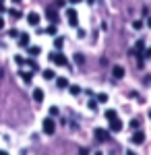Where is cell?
<instances>
[{"instance_id":"7","label":"cell","mask_w":151,"mask_h":155,"mask_svg":"<svg viewBox=\"0 0 151 155\" xmlns=\"http://www.w3.org/2000/svg\"><path fill=\"white\" fill-rule=\"evenodd\" d=\"M19 46L27 48L29 46V33H19Z\"/></svg>"},{"instance_id":"3","label":"cell","mask_w":151,"mask_h":155,"mask_svg":"<svg viewBox=\"0 0 151 155\" xmlns=\"http://www.w3.org/2000/svg\"><path fill=\"white\" fill-rule=\"evenodd\" d=\"M42 126H44V132H46V134H54V132H56V122L52 118H46Z\"/></svg>"},{"instance_id":"24","label":"cell","mask_w":151,"mask_h":155,"mask_svg":"<svg viewBox=\"0 0 151 155\" xmlns=\"http://www.w3.org/2000/svg\"><path fill=\"white\" fill-rule=\"evenodd\" d=\"M130 126H133V128L137 130V128H139V120H137V118H133V120H130Z\"/></svg>"},{"instance_id":"38","label":"cell","mask_w":151,"mask_h":155,"mask_svg":"<svg viewBox=\"0 0 151 155\" xmlns=\"http://www.w3.org/2000/svg\"><path fill=\"white\" fill-rule=\"evenodd\" d=\"M147 25H149V27H151V17H149V21H147Z\"/></svg>"},{"instance_id":"25","label":"cell","mask_w":151,"mask_h":155,"mask_svg":"<svg viewBox=\"0 0 151 155\" xmlns=\"http://www.w3.org/2000/svg\"><path fill=\"white\" fill-rule=\"evenodd\" d=\"M15 62H17V64H19V66H23V64H25V60L21 58V56H15Z\"/></svg>"},{"instance_id":"15","label":"cell","mask_w":151,"mask_h":155,"mask_svg":"<svg viewBox=\"0 0 151 155\" xmlns=\"http://www.w3.org/2000/svg\"><path fill=\"white\" fill-rule=\"evenodd\" d=\"M44 79H46V81L56 79V77H54V71H52V68H46V71H44Z\"/></svg>"},{"instance_id":"2","label":"cell","mask_w":151,"mask_h":155,"mask_svg":"<svg viewBox=\"0 0 151 155\" xmlns=\"http://www.w3.org/2000/svg\"><path fill=\"white\" fill-rule=\"evenodd\" d=\"M66 21H69L70 27H77V25H79V15H77L75 8H69V11H66Z\"/></svg>"},{"instance_id":"39","label":"cell","mask_w":151,"mask_h":155,"mask_svg":"<svg viewBox=\"0 0 151 155\" xmlns=\"http://www.w3.org/2000/svg\"><path fill=\"white\" fill-rule=\"evenodd\" d=\"M87 2H89V4H93V2H95V0H87Z\"/></svg>"},{"instance_id":"35","label":"cell","mask_w":151,"mask_h":155,"mask_svg":"<svg viewBox=\"0 0 151 155\" xmlns=\"http://www.w3.org/2000/svg\"><path fill=\"white\" fill-rule=\"evenodd\" d=\"M126 155H137V153H135V151H126Z\"/></svg>"},{"instance_id":"10","label":"cell","mask_w":151,"mask_h":155,"mask_svg":"<svg viewBox=\"0 0 151 155\" xmlns=\"http://www.w3.org/2000/svg\"><path fill=\"white\" fill-rule=\"evenodd\" d=\"M33 99L37 104H42L44 101V89H33Z\"/></svg>"},{"instance_id":"8","label":"cell","mask_w":151,"mask_h":155,"mask_svg":"<svg viewBox=\"0 0 151 155\" xmlns=\"http://www.w3.org/2000/svg\"><path fill=\"white\" fill-rule=\"evenodd\" d=\"M143 141H145V134H143L141 130H137L135 134H133V143H135V145H141Z\"/></svg>"},{"instance_id":"26","label":"cell","mask_w":151,"mask_h":155,"mask_svg":"<svg viewBox=\"0 0 151 155\" xmlns=\"http://www.w3.org/2000/svg\"><path fill=\"white\" fill-rule=\"evenodd\" d=\"M8 35H11V37H19V31H17V29H11Z\"/></svg>"},{"instance_id":"29","label":"cell","mask_w":151,"mask_h":155,"mask_svg":"<svg viewBox=\"0 0 151 155\" xmlns=\"http://www.w3.org/2000/svg\"><path fill=\"white\" fill-rule=\"evenodd\" d=\"M75 60H77L79 64H83V56H81V54H77V56H75Z\"/></svg>"},{"instance_id":"13","label":"cell","mask_w":151,"mask_h":155,"mask_svg":"<svg viewBox=\"0 0 151 155\" xmlns=\"http://www.w3.org/2000/svg\"><path fill=\"white\" fill-rule=\"evenodd\" d=\"M104 116H106V120H108V122H110V120H114V118H118V116H116V110H106Z\"/></svg>"},{"instance_id":"37","label":"cell","mask_w":151,"mask_h":155,"mask_svg":"<svg viewBox=\"0 0 151 155\" xmlns=\"http://www.w3.org/2000/svg\"><path fill=\"white\" fill-rule=\"evenodd\" d=\"M77 2H81V0H70V4H77Z\"/></svg>"},{"instance_id":"22","label":"cell","mask_w":151,"mask_h":155,"mask_svg":"<svg viewBox=\"0 0 151 155\" xmlns=\"http://www.w3.org/2000/svg\"><path fill=\"white\" fill-rule=\"evenodd\" d=\"M62 44H64V39H62V37H56V41H54L56 50H60V48H62Z\"/></svg>"},{"instance_id":"20","label":"cell","mask_w":151,"mask_h":155,"mask_svg":"<svg viewBox=\"0 0 151 155\" xmlns=\"http://www.w3.org/2000/svg\"><path fill=\"white\" fill-rule=\"evenodd\" d=\"M143 48H145V44H143V41H137V46H135V52H137V54H141V52H143Z\"/></svg>"},{"instance_id":"17","label":"cell","mask_w":151,"mask_h":155,"mask_svg":"<svg viewBox=\"0 0 151 155\" xmlns=\"http://www.w3.org/2000/svg\"><path fill=\"white\" fill-rule=\"evenodd\" d=\"M44 33H48V35H56V33H58V31H56V23L50 25L48 29H44Z\"/></svg>"},{"instance_id":"28","label":"cell","mask_w":151,"mask_h":155,"mask_svg":"<svg viewBox=\"0 0 151 155\" xmlns=\"http://www.w3.org/2000/svg\"><path fill=\"white\" fill-rule=\"evenodd\" d=\"M133 27H135V29H141V27H143V23H141V21H135V23H133Z\"/></svg>"},{"instance_id":"21","label":"cell","mask_w":151,"mask_h":155,"mask_svg":"<svg viewBox=\"0 0 151 155\" xmlns=\"http://www.w3.org/2000/svg\"><path fill=\"white\" fill-rule=\"evenodd\" d=\"M70 93H72V95H79V93H81V89H79L77 85H70Z\"/></svg>"},{"instance_id":"40","label":"cell","mask_w":151,"mask_h":155,"mask_svg":"<svg viewBox=\"0 0 151 155\" xmlns=\"http://www.w3.org/2000/svg\"><path fill=\"white\" fill-rule=\"evenodd\" d=\"M2 155H6V153H2Z\"/></svg>"},{"instance_id":"6","label":"cell","mask_w":151,"mask_h":155,"mask_svg":"<svg viewBox=\"0 0 151 155\" xmlns=\"http://www.w3.org/2000/svg\"><path fill=\"white\" fill-rule=\"evenodd\" d=\"M95 139L104 143V141H108V139H110V134H108L106 130H102V128H97V130H95Z\"/></svg>"},{"instance_id":"31","label":"cell","mask_w":151,"mask_h":155,"mask_svg":"<svg viewBox=\"0 0 151 155\" xmlns=\"http://www.w3.org/2000/svg\"><path fill=\"white\" fill-rule=\"evenodd\" d=\"M145 58H151V48L147 50V52H145Z\"/></svg>"},{"instance_id":"9","label":"cell","mask_w":151,"mask_h":155,"mask_svg":"<svg viewBox=\"0 0 151 155\" xmlns=\"http://www.w3.org/2000/svg\"><path fill=\"white\" fill-rule=\"evenodd\" d=\"M112 77H114V79H122V77H124V68H122V66H114V68H112Z\"/></svg>"},{"instance_id":"5","label":"cell","mask_w":151,"mask_h":155,"mask_svg":"<svg viewBox=\"0 0 151 155\" xmlns=\"http://www.w3.org/2000/svg\"><path fill=\"white\" fill-rule=\"evenodd\" d=\"M27 23L29 25H39V15H37V12H29V15H27Z\"/></svg>"},{"instance_id":"30","label":"cell","mask_w":151,"mask_h":155,"mask_svg":"<svg viewBox=\"0 0 151 155\" xmlns=\"http://www.w3.org/2000/svg\"><path fill=\"white\" fill-rule=\"evenodd\" d=\"M64 2L66 0H56V6H64Z\"/></svg>"},{"instance_id":"18","label":"cell","mask_w":151,"mask_h":155,"mask_svg":"<svg viewBox=\"0 0 151 155\" xmlns=\"http://www.w3.org/2000/svg\"><path fill=\"white\" fill-rule=\"evenodd\" d=\"M8 12H11V17H12V19H21V11H17V8H11Z\"/></svg>"},{"instance_id":"33","label":"cell","mask_w":151,"mask_h":155,"mask_svg":"<svg viewBox=\"0 0 151 155\" xmlns=\"http://www.w3.org/2000/svg\"><path fill=\"white\" fill-rule=\"evenodd\" d=\"M0 29H4V19H0Z\"/></svg>"},{"instance_id":"19","label":"cell","mask_w":151,"mask_h":155,"mask_svg":"<svg viewBox=\"0 0 151 155\" xmlns=\"http://www.w3.org/2000/svg\"><path fill=\"white\" fill-rule=\"evenodd\" d=\"M25 62L31 66V71H39V66H37V62H35V60H25Z\"/></svg>"},{"instance_id":"14","label":"cell","mask_w":151,"mask_h":155,"mask_svg":"<svg viewBox=\"0 0 151 155\" xmlns=\"http://www.w3.org/2000/svg\"><path fill=\"white\" fill-rule=\"evenodd\" d=\"M27 50H29V56H39V46H27Z\"/></svg>"},{"instance_id":"34","label":"cell","mask_w":151,"mask_h":155,"mask_svg":"<svg viewBox=\"0 0 151 155\" xmlns=\"http://www.w3.org/2000/svg\"><path fill=\"white\" fill-rule=\"evenodd\" d=\"M89 153V151H87V149H81V155H87Z\"/></svg>"},{"instance_id":"36","label":"cell","mask_w":151,"mask_h":155,"mask_svg":"<svg viewBox=\"0 0 151 155\" xmlns=\"http://www.w3.org/2000/svg\"><path fill=\"white\" fill-rule=\"evenodd\" d=\"M12 2H15V4H21V2H23V0H12Z\"/></svg>"},{"instance_id":"27","label":"cell","mask_w":151,"mask_h":155,"mask_svg":"<svg viewBox=\"0 0 151 155\" xmlns=\"http://www.w3.org/2000/svg\"><path fill=\"white\" fill-rule=\"evenodd\" d=\"M50 114H52V116H56V114H58V107L52 106V107H50Z\"/></svg>"},{"instance_id":"12","label":"cell","mask_w":151,"mask_h":155,"mask_svg":"<svg viewBox=\"0 0 151 155\" xmlns=\"http://www.w3.org/2000/svg\"><path fill=\"white\" fill-rule=\"evenodd\" d=\"M48 19H50V21H52V23H56V21H58V15H56V11H54V8H48Z\"/></svg>"},{"instance_id":"23","label":"cell","mask_w":151,"mask_h":155,"mask_svg":"<svg viewBox=\"0 0 151 155\" xmlns=\"http://www.w3.org/2000/svg\"><path fill=\"white\" fill-rule=\"evenodd\" d=\"M97 101H99V104H106V101H108V95H106V93H99V95H97Z\"/></svg>"},{"instance_id":"4","label":"cell","mask_w":151,"mask_h":155,"mask_svg":"<svg viewBox=\"0 0 151 155\" xmlns=\"http://www.w3.org/2000/svg\"><path fill=\"white\" fill-rule=\"evenodd\" d=\"M110 130H112V132H120V130H122V120H120V118L110 120Z\"/></svg>"},{"instance_id":"1","label":"cell","mask_w":151,"mask_h":155,"mask_svg":"<svg viewBox=\"0 0 151 155\" xmlns=\"http://www.w3.org/2000/svg\"><path fill=\"white\" fill-rule=\"evenodd\" d=\"M50 60H52L56 66H66V64H69L66 56H64V54H60V52H52V54H50Z\"/></svg>"},{"instance_id":"11","label":"cell","mask_w":151,"mask_h":155,"mask_svg":"<svg viewBox=\"0 0 151 155\" xmlns=\"http://www.w3.org/2000/svg\"><path fill=\"white\" fill-rule=\"evenodd\" d=\"M56 85H58V89H66V87H69V81H66L64 77H58V79H56Z\"/></svg>"},{"instance_id":"16","label":"cell","mask_w":151,"mask_h":155,"mask_svg":"<svg viewBox=\"0 0 151 155\" xmlns=\"http://www.w3.org/2000/svg\"><path fill=\"white\" fill-rule=\"evenodd\" d=\"M19 74H21V79H23V81H25V83H27V85L31 83V72H25V71H21V72H19Z\"/></svg>"},{"instance_id":"32","label":"cell","mask_w":151,"mask_h":155,"mask_svg":"<svg viewBox=\"0 0 151 155\" xmlns=\"http://www.w3.org/2000/svg\"><path fill=\"white\" fill-rule=\"evenodd\" d=\"M4 0H0V12H4V4H2Z\"/></svg>"}]
</instances>
